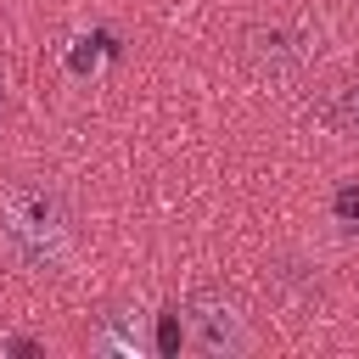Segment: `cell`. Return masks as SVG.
Returning <instances> with one entry per match:
<instances>
[{
  "instance_id": "cell-3",
  "label": "cell",
  "mask_w": 359,
  "mask_h": 359,
  "mask_svg": "<svg viewBox=\"0 0 359 359\" xmlns=\"http://www.w3.org/2000/svg\"><path fill=\"white\" fill-rule=\"evenodd\" d=\"M241 56H247V67H252L258 79H292L297 62H303V45H297V34H286V28H247Z\"/></svg>"
},
{
  "instance_id": "cell-1",
  "label": "cell",
  "mask_w": 359,
  "mask_h": 359,
  "mask_svg": "<svg viewBox=\"0 0 359 359\" xmlns=\"http://www.w3.org/2000/svg\"><path fill=\"white\" fill-rule=\"evenodd\" d=\"M0 241L34 275H62L73 252V208L45 180H17L0 196Z\"/></svg>"
},
{
  "instance_id": "cell-6",
  "label": "cell",
  "mask_w": 359,
  "mask_h": 359,
  "mask_svg": "<svg viewBox=\"0 0 359 359\" xmlns=\"http://www.w3.org/2000/svg\"><path fill=\"white\" fill-rule=\"evenodd\" d=\"M0 353H39L34 337H0Z\"/></svg>"
},
{
  "instance_id": "cell-5",
  "label": "cell",
  "mask_w": 359,
  "mask_h": 359,
  "mask_svg": "<svg viewBox=\"0 0 359 359\" xmlns=\"http://www.w3.org/2000/svg\"><path fill=\"white\" fill-rule=\"evenodd\" d=\"M320 118H325L342 140H359V79H353V84H342V90H331V95H325V107H320Z\"/></svg>"
},
{
  "instance_id": "cell-2",
  "label": "cell",
  "mask_w": 359,
  "mask_h": 359,
  "mask_svg": "<svg viewBox=\"0 0 359 359\" xmlns=\"http://www.w3.org/2000/svg\"><path fill=\"white\" fill-rule=\"evenodd\" d=\"M185 342L202 353V359H241L258 348V320L247 309V297L236 286H219V280H202L185 292Z\"/></svg>"
},
{
  "instance_id": "cell-8",
  "label": "cell",
  "mask_w": 359,
  "mask_h": 359,
  "mask_svg": "<svg viewBox=\"0 0 359 359\" xmlns=\"http://www.w3.org/2000/svg\"><path fill=\"white\" fill-rule=\"evenodd\" d=\"M0 118H6V84H0Z\"/></svg>"
},
{
  "instance_id": "cell-7",
  "label": "cell",
  "mask_w": 359,
  "mask_h": 359,
  "mask_svg": "<svg viewBox=\"0 0 359 359\" xmlns=\"http://www.w3.org/2000/svg\"><path fill=\"white\" fill-rule=\"evenodd\" d=\"M337 213H342V219H353V213H359V191H353V185H348V191H337Z\"/></svg>"
},
{
  "instance_id": "cell-4",
  "label": "cell",
  "mask_w": 359,
  "mask_h": 359,
  "mask_svg": "<svg viewBox=\"0 0 359 359\" xmlns=\"http://www.w3.org/2000/svg\"><path fill=\"white\" fill-rule=\"evenodd\" d=\"M84 342H90V353H140V348H146V325H140L135 314L112 309V314H101V320L84 331Z\"/></svg>"
}]
</instances>
